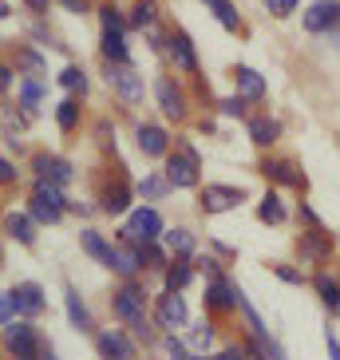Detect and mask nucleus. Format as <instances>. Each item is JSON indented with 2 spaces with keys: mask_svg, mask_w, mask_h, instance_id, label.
I'll list each match as a JSON object with an SVG mask.
<instances>
[{
  "mask_svg": "<svg viewBox=\"0 0 340 360\" xmlns=\"http://www.w3.org/2000/svg\"><path fill=\"white\" fill-rule=\"evenodd\" d=\"M4 340H8V352L16 360H44V349H40V340H36V328L28 325V321L4 325Z\"/></svg>",
  "mask_w": 340,
  "mask_h": 360,
  "instance_id": "1",
  "label": "nucleus"
},
{
  "mask_svg": "<svg viewBox=\"0 0 340 360\" xmlns=\"http://www.w3.org/2000/svg\"><path fill=\"white\" fill-rule=\"evenodd\" d=\"M159 233H162V218H159V210L143 206V210L131 214L127 230H123V242H131V245H138V242H155Z\"/></svg>",
  "mask_w": 340,
  "mask_h": 360,
  "instance_id": "2",
  "label": "nucleus"
},
{
  "mask_svg": "<svg viewBox=\"0 0 340 360\" xmlns=\"http://www.w3.org/2000/svg\"><path fill=\"white\" fill-rule=\"evenodd\" d=\"M107 84H115V91L127 99V103H143V75H138L135 68L111 64V60H107Z\"/></svg>",
  "mask_w": 340,
  "mask_h": 360,
  "instance_id": "3",
  "label": "nucleus"
},
{
  "mask_svg": "<svg viewBox=\"0 0 340 360\" xmlns=\"http://www.w3.org/2000/svg\"><path fill=\"white\" fill-rule=\"evenodd\" d=\"M305 28L308 32H332V28H340V0H317L305 12Z\"/></svg>",
  "mask_w": 340,
  "mask_h": 360,
  "instance_id": "4",
  "label": "nucleus"
},
{
  "mask_svg": "<svg viewBox=\"0 0 340 360\" xmlns=\"http://www.w3.org/2000/svg\"><path fill=\"white\" fill-rule=\"evenodd\" d=\"M166 182L170 186H198V159H194L190 150L186 155H174V159L166 162Z\"/></svg>",
  "mask_w": 340,
  "mask_h": 360,
  "instance_id": "5",
  "label": "nucleus"
},
{
  "mask_svg": "<svg viewBox=\"0 0 340 360\" xmlns=\"http://www.w3.org/2000/svg\"><path fill=\"white\" fill-rule=\"evenodd\" d=\"M155 321H159L162 328H178V325H186V301H182L178 293H170V289H166V297H159Z\"/></svg>",
  "mask_w": 340,
  "mask_h": 360,
  "instance_id": "6",
  "label": "nucleus"
},
{
  "mask_svg": "<svg viewBox=\"0 0 340 360\" xmlns=\"http://www.w3.org/2000/svg\"><path fill=\"white\" fill-rule=\"evenodd\" d=\"M143 301H147V293H143L138 285H123L115 293V317L131 325L135 317H143Z\"/></svg>",
  "mask_w": 340,
  "mask_h": 360,
  "instance_id": "7",
  "label": "nucleus"
},
{
  "mask_svg": "<svg viewBox=\"0 0 340 360\" xmlns=\"http://www.w3.org/2000/svg\"><path fill=\"white\" fill-rule=\"evenodd\" d=\"M245 194L237 191V186H206L202 191V210L206 214H222V210H230V206H237Z\"/></svg>",
  "mask_w": 340,
  "mask_h": 360,
  "instance_id": "8",
  "label": "nucleus"
},
{
  "mask_svg": "<svg viewBox=\"0 0 340 360\" xmlns=\"http://www.w3.org/2000/svg\"><path fill=\"white\" fill-rule=\"evenodd\" d=\"M12 293H16V313H24V317H40L44 309H48L44 289L36 285V281H24V285H16Z\"/></svg>",
  "mask_w": 340,
  "mask_h": 360,
  "instance_id": "9",
  "label": "nucleus"
},
{
  "mask_svg": "<svg viewBox=\"0 0 340 360\" xmlns=\"http://www.w3.org/2000/svg\"><path fill=\"white\" fill-rule=\"evenodd\" d=\"M99 352H103L107 360H135V345H131L119 328H103V333H99Z\"/></svg>",
  "mask_w": 340,
  "mask_h": 360,
  "instance_id": "10",
  "label": "nucleus"
},
{
  "mask_svg": "<svg viewBox=\"0 0 340 360\" xmlns=\"http://www.w3.org/2000/svg\"><path fill=\"white\" fill-rule=\"evenodd\" d=\"M155 96H159V107H162V115L166 119L186 115V99H182V91L170 84V79H159V84H155Z\"/></svg>",
  "mask_w": 340,
  "mask_h": 360,
  "instance_id": "11",
  "label": "nucleus"
},
{
  "mask_svg": "<svg viewBox=\"0 0 340 360\" xmlns=\"http://www.w3.org/2000/svg\"><path fill=\"white\" fill-rule=\"evenodd\" d=\"M234 305H237V289H230L222 277H214L210 285H206V309L225 313V309H234Z\"/></svg>",
  "mask_w": 340,
  "mask_h": 360,
  "instance_id": "12",
  "label": "nucleus"
},
{
  "mask_svg": "<svg viewBox=\"0 0 340 360\" xmlns=\"http://www.w3.org/2000/svg\"><path fill=\"white\" fill-rule=\"evenodd\" d=\"M138 150H143L147 159L166 155V131L155 127V123H143V127H138Z\"/></svg>",
  "mask_w": 340,
  "mask_h": 360,
  "instance_id": "13",
  "label": "nucleus"
},
{
  "mask_svg": "<svg viewBox=\"0 0 340 360\" xmlns=\"http://www.w3.org/2000/svg\"><path fill=\"white\" fill-rule=\"evenodd\" d=\"M170 56H174V68L178 72H198V56H194V44H190V36H170Z\"/></svg>",
  "mask_w": 340,
  "mask_h": 360,
  "instance_id": "14",
  "label": "nucleus"
},
{
  "mask_svg": "<svg viewBox=\"0 0 340 360\" xmlns=\"http://www.w3.org/2000/svg\"><path fill=\"white\" fill-rule=\"evenodd\" d=\"M36 170H40V179H52V182H72V162L67 159H55V155H36Z\"/></svg>",
  "mask_w": 340,
  "mask_h": 360,
  "instance_id": "15",
  "label": "nucleus"
},
{
  "mask_svg": "<svg viewBox=\"0 0 340 360\" xmlns=\"http://www.w3.org/2000/svg\"><path fill=\"white\" fill-rule=\"evenodd\" d=\"M107 269H115L119 277H131L135 274V269H143V262H138V250L135 245H115V250H111V265H107Z\"/></svg>",
  "mask_w": 340,
  "mask_h": 360,
  "instance_id": "16",
  "label": "nucleus"
},
{
  "mask_svg": "<svg viewBox=\"0 0 340 360\" xmlns=\"http://www.w3.org/2000/svg\"><path fill=\"white\" fill-rule=\"evenodd\" d=\"M234 79H237V91H242L245 99H261V96H266V79H261L254 68H237Z\"/></svg>",
  "mask_w": 340,
  "mask_h": 360,
  "instance_id": "17",
  "label": "nucleus"
},
{
  "mask_svg": "<svg viewBox=\"0 0 340 360\" xmlns=\"http://www.w3.org/2000/svg\"><path fill=\"white\" fill-rule=\"evenodd\" d=\"M103 56L111 60V64H127L131 52H127V40H123V32H115V28H103Z\"/></svg>",
  "mask_w": 340,
  "mask_h": 360,
  "instance_id": "18",
  "label": "nucleus"
},
{
  "mask_svg": "<svg viewBox=\"0 0 340 360\" xmlns=\"http://www.w3.org/2000/svg\"><path fill=\"white\" fill-rule=\"evenodd\" d=\"M79 245H84V250L96 257L99 265H111V250H115V245H107V242H103V233L84 230V233H79Z\"/></svg>",
  "mask_w": 340,
  "mask_h": 360,
  "instance_id": "19",
  "label": "nucleus"
},
{
  "mask_svg": "<svg viewBox=\"0 0 340 360\" xmlns=\"http://www.w3.org/2000/svg\"><path fill=\"white\" fill-rule=\"evenodd\" d=\"M301 250H305V257H313V262H325V257L332 254V242H329L325 230H317V233H305V238H301Z\"/></svg>",
  "mask_w": 340,
  "mask_h": 360,
  "instance_id": "20",
  "label": "nucleus"
},
{
  "mask_svg": "<svg viewBox=\"0 0 340 360\" xmlns=\"http://www.w3.org/2000/svg\"><path fill=\"white\" fill-rule=\"evenodd\" d=\"M261 170H266V179H273V182H285V186H301V174H297V167H293V162L269 159Z\"/></svg>",
  "mask_w": 340,
  "mask_h": 360,
  "instance_id": "21",
  "label": "nucleus"
},
{
  "mask_svg": "<svg viewBox=\"0 0 340 360\" xmlns=\"http://www.w3.org/2000/svg\"><path fill=\"white\" fill-rule=\"evenodd\" d=\"M64 305H67V317H72L75 328H91V313H87V305L79 301V293H75V285H67L64 293Z\"/></svg>",
  "mask_w": 340,
  "mask_h": 360,
  "instance_id": "22",
  "label": "nucleus"
},
{
  "mask_svg": "<svg viewBox=\"0 0 340 360\" xmlns=\"http://www.w3.org/2000/svg\"><path fill=\"white\" fill-rule=\"evenodd\" d=\"M277 135H281V123L277 119H249V139H254L257 147H269Z\"/></svg>",
  "mask_w": 340,
  "mask_h": 360,
  "instance_id": "23",
  "label": "nucleus"
},
{
  "mask_svg": "<svg viewBox=\"0 0 340 360\" xmlns=\"http://www.w3.org/2000/svg\"><path fill=\"white\" fill-rule=\"evenodd\" d=\"M103 210L107 214H123V210H131V186L127 182H115L111 191L103 194Z\"/></svg>",
  "mask_w": 340,
  "mask_h": 360,
  "instance_id": "24",
  "label": "nucleus"
},
{
  "mask_svg": "<svg viewBox=\"0 0 340 360\" xmlns=\"http://www.w3.org/2000/svg\"><path fill=\"white\" fill-rule=\"evenodd\" d=\"M313 285H317L320 301H325V305H329L332 313L340 317V285H336V281H332L329 274H317V277H313Z\"/></svg>",
  "mask_w": 340,
  "mask_h": 360,
  "instance_id": "25",
  "label": "nucleus"
},
{
  "mask_svg": "<svg viewBox=\"0 0 340 360\" xmlns=\"http://www.w3.org/2000/svg\"><path fill=\"white\" fill-rule=\"evenodd\" d=\"M32 222H36V218H28V214H8V222H4V226H8V233H12L20 245H32V242H36Z\"/></svg>",
  "mask_w": 340,
  "mask_h": 360,
  "instance_id": "26",
  "label": "nucleus"
},
{
  "mask_svg": "<svg viewBox=\"0 0 340 360\" xmlns=\"http://www.w3.org/2000/svg\"><path fill=\"white\" fill-rule=\"evenodd\" d=\"M257 218L269 222V226H281L285 222V206H281V198H277V194H266V198L257 202Z\"/></svg>",
  "mask_w": 340,
  "mask_h": 360,
  "instance_id": "27",
  "label": "nucleus"
},
{
  "mask_svg": "<svg viewBox=\"0 0 340 360\" xmlns=\"http://www.w3.org/2000/svg\"><path fill=\"white\" fill-rule=\"evenodd\" d=\"M138 262H143V269H166V254H162L155 242H138Z\"/></svg>",
  "mask_w": 340,
  "mask_h": 360,
  "instance_id": "28",
  "label": "nucleus"
},
{
  "mask_svg": "<svg viewBox=\"0 0 340 360\" xmlns=\"http://www.w3.org/2000/svg\"><path fill=\"white\" fill-rule=\"evenodd\" d=\"M166 245H170L178 257H190V254H194V233H190V230H170V233H166Z\"/></svg>",
  "mask_w": 340,
  "mask_h": 360,
  "instance_id": "29",
  "label": "nucleus"
},
{
  "mask_svg": "<svg viewBox=\"0 0 340 360\" xmlns=\"http://www.w3.org/2000/svg\"><path fill=\"white\" fill-rule=\"evenodd\" d=\"M60 206H52V202H44V198H32V218L36 222H44V226H55L60 222Z\"/></svg>",
  "mask_w": 340,
  "mask_h": 360,
  "instance_id": "30",
  "label": "nucleus"
},
{
  "mask_svg": "<svg viewBox=\"0 0 340 360\" xmlns=\"http://www.w3.org/2000/svg\"><path fill=\"white\" fill-rule=\"evenodd\" d=\"M190 277H194L190 265H170V269H166V289H170V293H178V289L190 285Z\"/></svg>",
  "mask_w": 340,
  "mask_h": 360,
  "instance_id": "31",
  "label": "nucleus"
},
{
  "mask_svg": "<svg viewBox=\"0 0 340 360\" xmlns=\"http://www.w3.org/2000/svg\"><path fill=\"white\" fill-rule=\"evenodd\" d=\"M55 123H60V131H75V123H79V107H75L72 99H64V103L55 107Z\"/></svg>",
  "mask_w": 340,
  "mask_h": 360,
  "instance_id": "32",
  "label": "nucleus"
},
{
  "mask_svg": "<svg viewBox=\"0 0 340 360\" xmlns=\"http://www.w3.org/2000/svg\"><path fill=\"white\" fill-rule=\"evenodd\" d=\"M131 24L135 28H150L155 24V0H138L135 12H131Z\"/></svg>",
  "mask_w": 340,
  "mask_h": 360,
  "instance_id": "33",
  "label": "nucleus"
},
{
  "mask_svg": "<svg viewBox=\"0 0 340 360\" xmlns=\"http://www.w3.org/2000/svg\"><path fill=\"white\" fill-rule=\"evenodd\" d=\"M214 16H218V20H222V28H230V32H237V28H242V20H237V12H234V4H230V0L214 4Z\"/></svg>",
  "mask_w": 340,
  "mask_h": 360,
  "instance_id": "34",
  "label": "nucleus"
},
{
  "mask_svg": "<svg viewBox=\"0 0 340 360\" xmlns=\"http://www.w3.org/2000/svg\"><path fill=\"white\" fill-rule=\"evenodd\" d=\"M60 84H64L67 91H79V96H84V87H87V75L79 72V68H64V72H60Z\"/></svg>",
  "mask_w": 340,
  "mask_h": 360,
  "instance_id": "35",
  "label": "nucleus"
},
{
  "mask_svg": "<svg viewBox=\"0 0 340 360\" xmlns=\"http://www.w3.org/2000/svg\"><path fill=\"white\" fill-rule=\"evenodd\" d=\"M210 340H214V325H210V321L194 325V333H190V345H194V349L206 352V349H210Z\"/></svg>",
  "mask_w": 340,
  "mask_h": 360,
  "instance_id": "36",
  "label": "nucleus"
},
{
  "mask_svg": "<svg viewBox=\"0 0 340 360\" xmlns=\"http://www.w3.org/2000/svg\"><path fill=\"white\" fill-rule=\"evenodd\" d=\"M99 20H103V28H115V32H123V28H127V20L119 16L115 4H103V8H99Z\"/></svg>",
  "mask_w": 340,
  "mask_h": 360,
  "instance_id": "37",
  "label": "nucleus"
},
{
  "mask_svg": "<svg viewBox=\"0 0 340 360\" xmlns=\"http://www.w3.org/2000/svg\"><path fill=\"white\" fill-rule=\"evenodd\" d=\"M166 186H170V182H162V179H143V186H138V191H143V198H162V194H166Z\"/></svg>",
  "mask_w": 340,
  "mask_h": 360,
  "instance_id": "38",
  "label": "nucleus"
},
{
  "mask_svg": "<svg viewBox=\"0 0 340 360\" xmlns=\"http://www.w3.org/2000/svg\"><path fill=\"white\" fill-rule=\"evenodd\" d=\"M20 68H24V72H32V75H40L44 72V60L36 52H28V48H24V52H20Z\"/></svg>",
  "mask_w": 340,
  "mask_h": 360,
  "instance_id": "39",
  "label": "nucleus"
},
{
  "mask_svg": "<svg viewBox=\"0 0 340 360\" xmlns=\"http://www.w3.org/2000/svg\"><path fill=\"white\" fill-rule=\"evenodd\" d=\"M131 333H135L138 340H150V337H155V333H150V321H147V313H143V317H135V321H131Z\"/></svg>",
  "mask_w": 340,
  "mask_h": 360,
  "instance_id": "40",
  "label": "nucleus"
},
{
  "mask_svg": "<svg viewBox=\"0 0 340 360\" xmlns=\"http://www.w3.org/2000/svg\"><path fill=\"white\" fill-rule=\"evenodd\" d=\"M36 103H40V84L24 79V107H36Z\"/></svg>",
  "mask_w": 340,
  "mask_h": 360,
  "instance_id": "41",
  "label": "nucleus"
},
{
  "mask_svg": "<svg viewBox=\"0 0 340 360\" xmlns=\"http://www.w3.org/2000/svg\"><path fill=\"white\" fill-rule=\"evenodd\" d=\"M273 274L281 277V281H289V285H301V281H305V277H301L297 269H289V265H273Z\"/></svg>",
  "mask_w": 340,
  "mask_h": 360,
  "instance_id": "42",
  "label": "nucleus"
},
{
  "mask_svg": "<svg viewBox=\"0 0 340 360\" xmlns=\"http://www.w3.org/2000/svg\"><path fill=\"white\" fill-rule=\"evenodd\" d=\"M269 4V12H273V16H289V12L297 8V0H266Z\"/></svg>",
  "mask_w": 340,
  "mask_h": 360,
  "instance_id": "43",
  "label": "nucleus"
},
{
  "mask_svg": "<svg viewBox=\"0 0 340 360\" xmlns=\"http://www.w3.org/2000/svg\"><path fill=\"white\" fill-rule=\"evenodd\" d=\"M222 115H245V96H234L222 103Z\"/></svg>",
  "mask_w": 340,
  "mask_h": 360,
  "instance_id": "44",
  "label": "nucleus"
},
{
  "mask_svg": "<svg viewBox=\"0 0 340 360\" xmlns=\"http://www.w3.org/2000/svg\"><path fill=\"white\" fill-rule=\"evenodd\" d=\"M166 352H170L174 360H186V345H182L178 337H166Z\"/></svg>",
  "mask_w": 340,
  "mask_h": 360,
  "instance_id": "45",
  "label": "nucleus"
},
{
  "mask_svg": "<svg viewBox=\"0 0 340 360\" xmlns=\"http://www.w3.org/2000/svg\"><path fill=\"white\" fill-rule=\"evenodd\" d=\"M214 360H249V352H245V345H242V349H222Z\"/></svg>",
  "mask_w": 340,
  "mask_h": 360,
  "instance_id": "46",
  "label": "nucleus"
},
{
  "mask_svg": "<svg viewBox=\"0 0 340 360\" xmlns=\"http://www.w3.org/2000/svg\"><path fill=\"white\" fill-rule=\"evenodd\" d=\"M325 345H329V360H340V340L332 337V328L325 333Z\"/></svg>",
  "mask_w": 340,
  "mask_h": 360,
  "instance_id": "47",
  "label": "nucleus"
},
{
  "mask_svg": "<svg viewBox=\"0 0 340 360\" xmlns=\"http://www.w3.org/2000/svg\"><path fill=\"white\" fill-rule=\"evenodd\" d=\"M0 179H4V182H12V179H16V167H12L8 159L0 162Z\"/></svg>",
  "mask_w": 340,
  "mask_h": 360,
  "instance_id": "48",
  "label": "nucleus"
},
{
  "mask_svg": "<svg viewBox=\"0 0 340 360\" xmlns=\"http://www.w3.org/2000/svg\"><path fill=\"white\" fill-rule=\"evenodd\" d=\"M60 4H64L67 12H84L87 8V0H60Z\"/></svg>",
  "mask_w": 340,
  "mask_h": 360,
  "instance_id": "49",
  "label": "nucleus"
},
{
  "mask_svg": "<svg viewBox=\"0 0 340 360\" xmlns=\"http://www.w3.org/2000/svg\"><path fill=\"white\" fill-rule=\"evenodd\" d=\"M245 352H249V360H269V352H261L257 345H245Z\"/></svg>",
  "mask_w": 340,
  "mask_h": 360,
  "instance_id": "50",
  "label": "nucleus"
},
{
  "mask_svg": "<svg viewBox=\"0 0 340 360\" xmlns=\"http://www.w3.org/2000/svg\"><path fill=\"white\" fill-rule=\"evenodd\" d=\"M24 4H28L32 12H48V0H24Z\"/></svg>",
  "mask_w": 340,
  "mask_h": 360,
  "instance_id": "51",
  "label": "nucleus"
},
{
  "mask_svg": "<svg viewBox=\"0 0 340 360\" xmlns=\"http://www.w3.org/2000/svg\"><path fill=\"white\" fill-rule=\"evenodd\" d=\"M0 87H12V68H0Z\"/></svg>",
  "mask_w": 340,
  "mask_h": 360,
  "instance_id": "52",
  "label": "nucleus"
},
{
  "mask_svg": "<svg viewBox=\"0 0 340 360\" xmlns=\"http://www.w3.org/2000/svg\"><path fill=\"white\" fill-rule=\"evenodd\" d=\"M44 360H55V352H52V349H44Z\"/></svg>",
  "mask_w": 340,
  "mask_h": 360,
  "instance_id": "53",
  "label": "nucleus"
},
{
  "mask_svg": "<svg viewBox=\"0 0 340 360\" xmlns=\"http://www.w3.org/2000/svg\"><path fill=\"white\" fill-rule=\"evenodd\" d=\"M186 360H206V356H186Z\"/></svg>",
  "mask_w": 340,
  "mask_h": 360,
  "instance_id": "54",
  "label": "nucleus"
},
{
  "mask_svg": "<svg viewBox=\"0 0 340 360\" xmlns=\"http://www.w3.org/2000/svg\"><path fill=\"white\" fill-rule=\"evenodd\" d=\"M206 4H222V0H206Z\"/></svg>",
  "mask_w": 340,
  "mask_h": 360,
  "instance_id": "55",
  "label": "nucleus"
}]
</instances>
